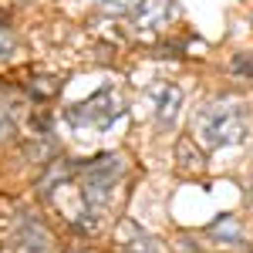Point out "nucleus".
<instances>
[{
    "instance_id": "8",
    "label": "nucleus",
    "mask_w": 253,
    "mask_h": 253,
    "mask_svg": "<svg viewBox=\"0 0 253 253\" xmlns=\"http://www.w3.org/2000/svg\"><path fill=\"white\" fill-rule=\"evenodd\" d=\"M210 240L219 243V247H233L243 240V226L236 223V216H216L210 223Z\"/></svg>"
},
{
    "instance_id": "11",
    "label": "nucleus",
    "mask_w": 253,
    "mask_h": 253,
    "mask_svg": "<svg viewBox=\"0 0 253 253\" xmlns=\"http://www.w3.org/2000/svg\"><path fill=\"white\" fill-rule=\"evenodd\" d=\"M14 51H17L14 34H10L7 27H0V61H10V58H14Z\"/></svg>"
},
{
    "instance_id": "7",
    "label": "nucleus",
    "mask_w": 253,
    "mask_h": 253,
    "mask_svg": "<svg viewBox=\"0 0 253 253\" xmlns=\"http://www.w3.org/2000/svg\"><path fill=\"white\" fill-rule=\"evenodd\" d=\"M14 243H17V253H44L47 250V233L41 230L34 219H24L17 236H14Z\"/></svg>"
},
{
    "instance_id": "10",
    "label": "nucleus",
    "mask_w": 253,
    "mask_h": 253,
    "mask_svg": "<svg viewBox=\"0 0 253 253\" xmlns=\"http://www.w3.org/2000/svg\"><path fill=\"white\" fill-rule=\"evenodd\" d=\"M98 10L101 14H112V17H122V14H132V10H138V3L142 0H95Z\"/></svg>"
},
{
    "instance_id": "6",
    "label": "nucleus",
    "mask_w": 253,
    "mask_h": 253,
    "mask_svg": "<svg viewBox=\"0 0 253 253\" xmlns=\"http://www.w3.org/2000/svg\"><path fill=\"white\" fill-rule=\"evenodd\" d=\"M172 17V0H142L135 10V24L138 31H156L166 27V20Z\"/></svg>"
},
{
    "instance_id": "2",
    "label": "nucleus",
    "mask_w": 253,
    "mask_h": 253,
    "mask_svg": "<svg viewBox=\"0 0 253 253\" xmlns=\"http://www.w3.org/2000/svg\"><path fill=\"white\" fill-rule=\"evenodd\" d=\"M122 172H125V162H122L118 152L98 156L81 169V199H84V213L78 219L81 230H95L98 226V213L105 210V203L115 189V182L122 179Z\"/></svg>"
},
{
    "instance_id": "5",
    "label": "nucleus",
    "mask_w": 253,
    "mask_h": 253,
    "mask_svg": "<svg viewBox=\"0 0 253 253\" xmlns=\"http://www.w3.org/2000/svg\"><path fill=\"white\" fill-rule=\"evenodd\" d=\"M118 247L125 253H166L162 250V240L152 236V233H145L132 219H122V223H118Z\"/></svg>"
},
{
    "instance_id": "3",
    "label": "nucleus",
    "mask_w": 253,
    "mask_h": 253,
    "mask_svg": "<svg viewBox=\"0 0 253 253\" xmlns=\"http://www.w3.org/2000/svg\"><path fill=\"white\" fill-rule=\"evenodd\" d=\"M125 112V105H122V98L115 91H95V95L88 98V101H78V105H71L64 115L68 122L75 125V128H91V132H101V128H108L115 118H122Z\"/></svg>"
},
{
    "instance_id": "15",
    "label": "nucleus",
    "mask_w": 253,
    "mask_h": 253,
    "mask_svg": "<svg viewBox=\"0 0 253 253\" xmlns=\"http://www.w3.org/2000/svg\"><path fill=\"white\" fill-rule=\"evenodd\" d=\"M68 253H81V250H68Z\"/></svg>"
},
{
    "instance_id": "13",
    "label": "nucleus",
    "mask_w": 253,
    "mask_h": 253,
    "mask_svg": "<svg viewBox=\"0 0 253 253\" xmlns=\"http://www.w3.org/2000/svg\"><path fill=\"white\" fill-rule=\"evenodd\" d=\"M233 71H240V75H250V61H247V58H233Z\"/></svg>"
},
{
    "instance_id": "14",
    "label": "nucleus",
    "mask_w": 253,
    "mask_h": 253,
    "mask_svg": "<svg viewBox=\"0 0 253 253\" xmlns=\"http://www.w3.org/2000/svg\"><path fill=\"white\" fill-rule=\"evenodd\" d=\"M250 206H253V193H250Z\"/></svg>"
},
{
    "instance_id": "12",
    "label": "nucleus",
    "mask_w": 253,
    "mask_h": 253,
    "mask_svg": "<svg viewBox=\"0 0 253 253\" xmlns=\"http://www.w3.org/2000/svg\"><path fill=\"white\" fill-rule=\"evenodd\" d=\"M10 132H14V122H10V115H7V112L0 108V142L10 135Z\"/></svg>"
},
{
    "instance_id": "9",
    "label": "nucleus",
    "mask_w": 253,
    "mask_h": 253,
    "mask_svg": "<svg viewBox=\"0 0 253 253\" xmlns=\"http://www.w3.org/2000/svg\"><path fill=\"white\" fill-rule=\"evenodd\" d=\"M175 166H179L182 172H199V169L206 166V156L196 149L189 138H179V142H175Z\"/></svg>"
},
{
    "instance_id": "4",
    "label": "nucleus",
    "mask_w": 253,
    "mask_h": 253,
    "mask_svg": "<svg viewBox=\"0 0 253 253\" xmlns=\"http://www.w3.org/2000/svg\"><path fill=\"white\" fill-rule=\"evenodd\" d=\"M145 101H149V112L156 118V125H172L179 112H182V88L172 84V81H156V84H149L145 88Z\"/></svg>"
},
{
    "instance_id": "1",
    "label": "nucleus",
    "mask_w": 253,
    "mask_h": 253,
    "mask_svg": "<svg viewBox=\"0 0 253 253\" xmlns=\"http://www.w3.org/2000/svg\"><path fill=\"white\" fill-rule=\"evenodd\" d=\"M196 135L206 149H230L240 145L247 132H250V118H247V105L236 98H213L203 101V108L196 112Z\"/></svg>"
}]
</instances>
